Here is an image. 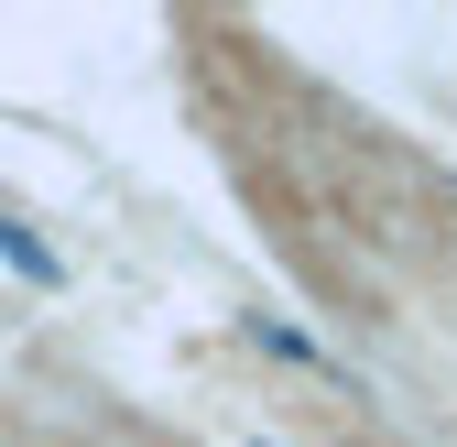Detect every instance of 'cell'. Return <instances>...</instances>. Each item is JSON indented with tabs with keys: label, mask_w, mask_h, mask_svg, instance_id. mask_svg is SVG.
<instances>
[{
	"label": "cell",
	"mask_w": 457,
	"mask_h": 447,
	"mask_svg": "<svg viewBox=\"0 0 457 447\" xmlns=\"http://www.w3.org/2000/svg\"><path fill=\"white\" fill-rule=\"evenodd\" d=\"M251 447H272V436H251Z\"/></svg>",
	"instance_id": "3957f363"
},
{
	"label": "cell",
	"mask_w": 457,
	"mask_h": 447,
	"mask_svg": "<svg viewBox=\"0 0 457 447\" xmlns=\"http://www.w3.org/2000/svg\"><path fill=\"white\" fill-rule=\"evenodd\" d=\"M251 339H262L272 360H295V371H327V350L305 339V327H295V316H251Z\"/></svg>",
	"instance_id": "7a4b0ae2"
},
{
	"label": "cell",
	"mask_w": 457,
	"mask_h": 447,
	"mask_svg": "<svg viewBox=\"0 0 457 447\" xmlns=\"http://www.w3.org/2000/svg\"><path fill=\"white\" fill-rule=\"evenodd\" d=\"M0 273H22L33 295H66V251H54L33 218H12V207H0Z\"/></svg>",
	"instance_id": "6da1fadb"
}]
</instances>
